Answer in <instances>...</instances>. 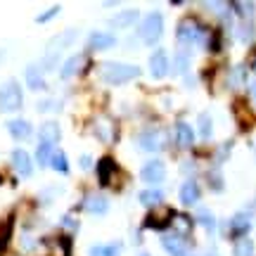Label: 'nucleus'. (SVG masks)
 Returning <instances> with one entry per match:
<instances>
[{
	"mask_svg": "<svg viewBox=\"0 0 256 256\" xmlns=\"http://www.w3.org/2000/svg\"><path fill=\"white\" fill-rule=\"evenodd\" d=\"M50 171H55L60 176H69L72 174V166H69V156L62 147H55L52 152V159H50Z\"/></svg>",
	"mask_w": 256,
	"mask_h": 256,
	"instance_id": "obj_21",
	"label": "nucleus"
},
{
	"mask_svg": "<svg viewBox=\"0 0 256 256\" xmlns=\"http://www.w3.org/2000/svg\"><path fill=\"white\" fill-rule=\"evenodd\" d=\"M24 110V88L17 78L0 83V114H17Z\"/></svg>",
	"mask_w": 256,
	"mask_h": 256,
	"instance_id": "obj_2",
	"label": "nucleus"
},
{
	"mask_svg": "<svg viewBox=\"0 0 256 256\" xmlns=\"http://www.w3.org/2000/svg\"><path fill=\"white\" fill-rule=\"evenodd\" d=\"M235 256H254V242L247 235L235 242Z\"/></svg>",
	"mask_w": 256,
	"mask_h": 256,
	"instance_id": "obj_35",
	"label": "nucleus"
},
{
	"mask_svg": "<svg viewBox=\"0 0 256 256\" xmlns=\"http://www.w3.org/2000/svg\"><path fill=\"white\" fill-rule=\"evenodd\" d=\"M5 130H8V136L12 140H17V142H26L31 138L36 136V128L31 126V121L24 119V116H12V119L5 121Z\"/></svg>",
	"mask_w": 256,
	"mask_h": 256,
	"instance_id": "obj_7",
	"label": "nucleus"
},
{
	"mask_svg": "<svg viewBox=\"0 0 256 256\" xmlns=\"http://www.w3.org/2000/svg\"><path fill=\"white\" fill-rule=\"evenodd\" d=\"M116 46V36L110 31H90L86 38V52H102V50H110Z\"/></svg>",
	"mask_w": 256,
	"mask_h": 256,
	"instance_id": "obj_11",
	"label": "nucleus"
},
{
	"mask_svg": "<svg viewBox=\"0 0 256 256\" xmlns=\"http://www.w3.org/2000/svg\"><path fill=\"white\" fill-rule=\"evenodd\" d=\"M0 256H24V254H19L17 249L10 247V249H5V252H0Z\"/></svg>",
	"mask_w": 256,
	"mask_h": 256,
	"instance_id": "obj_39",
	"label": "nucleus"
},
{
	"mask_svg": "<svg viewBox=\"0 0 256 256\" xmlns=\"http://www.w3.org/2000/svg\"><path fill=\"white\" fill-rule=\"evenodd\" d=\"M162 247L171 256H188V242H185L180 235H176V232L162 235Z\"/></svg>",
	"mask_w": 256,
	"mask_h": 256,
	"instance_id": "obj_20",
	"label": "nucleus"
},
{
	"mask_svg": "<svg viewBox=\"0 0 256 256\" xmlns=\"http://www.w3.org/2000/svg\"><path fill=\"white\" fill-rule=\"evenodd\" d=\"M24 86H26L31 92H46L48 90L46 72L38 66V62H31L24 66Z\"/></svg>",
	"mask_w": 256,
	"mask_h": 256,
	"instance_id": "obj_10",
	"label": "nucleus"
},
{
	"mask_svg": "<svg viewBox=\"0 0 256 256\" xmlns=\"http://www.w3.org/2000/svg\"><path fill=\"white\" fill-rule=\"evenodd\" d=\"M60 12H62V5H52V8H48L46 12L36 14V17H34V22H36V24H48V22H52V19L60 17Z\"/></svg>",
	"mask_w": 256,
	"mask_h": 256,
	"instance_id": "obj_36",
	"label": "nucleus"
},
{
	"mask_svg": "<svg viewBox=\"0 0 256 256\" xmlns=\"http://www.w3.org/2000/svg\"><path fill=\"white\" fill-rule=\"evenodd\" d=\"M40 256H72V238L66 235H43V254Z\"/></svg>",
	"mask_w": 256,
	"mask_h": 256,
	"instance_id": "obj_8",
	"label": "nucleus"
},
{
	"mask_svg": "<svg viewBox=\"0 0 256 256\" xmlns=\"http://www.w3.org/2000/svg\"><path fill=\"white\" fill-rule=\"evenodd\" d=\"M78 209L86 211L88 216H104L110 211V200L102 192H88V194H83Z\"/></svg>",
	"mask_w": 256,
	"mask_h": 256,
	"instance_id": "obj_9",
	"label": "nucleus"
},
{
	"mask_svg": "<svg viewBox=\"0 0 256 256\" xmlns=\"http://www.w3.org/2000/svg\"><path fill=\"white\" fill-rule=\"evenodd\" d=\"M171 228H176V235H180L183 238L185 235H190L192 230V220L188 218V216H178V214H174V220H171Z\"/></svg>",
	"mask_w": 256,
	"mask_h": 256,
	"instance_id": "obj_33",
	"label": "nucleus"
},
{
	"mask_svg": "<svg viewBox=\"0 0 256 256\" xmlns=\"http://www.w3.org/2000/svg\"><path fill=\"white\" fill-rule=\"evenodd\" d=\"M230 228L235 230L238 235H242V238H244V232L252 228V218H249L247 214H235V216H232V220H230Z\"/></svg>",
	"mask_w": 256,
	"mask_h": 256,
	"instance_id": "obj_31",
	"label": "nucleus"
},
{
	"mask_svg": "<svg viewBox=\"0 0 256 256\" xmlns=\"http://www.w3.org/2000/svg\"><path fill=\"white\" fill-rule=\"evenodd\" d=\"M98 74H100V78L107 86H124V83L136 81L138 76H140V66L126 64V62H114L112 60V62H102Z\"/></svg>",
	"mask_w": 256,
	"mask_h": 256,
	"instance_id": "obj_1",
	"label": "nucleus"
},
{
	"mask_svg": "<svg viewBox=\"0 0 256 256\" xmlns=\"http://www.w3.org/2000/svg\"><path fill=\"white\" fill-rule=\"evenodd\" d=\"M197 126H200V136L204 140H209L214 136V121H211V114L209 112H202L200 116H197Z\"/></svg>",
	"mask_w": 256,
	"mask_h": 256,
	"instance_id": "obj_30",
	"label": "nucleus"
},
{
	"mask_svg": "<svg viewBox=\"0 0 256 256\" xmlns=\"http://www.w3.org/2000/svg\"><path fill=\"white\" fill-rule=\"evenodd\" d=\"M88 64H90V55H88L86 50H81V52H74V55L64 57L62 64H60V69H57V74H60L62 81H72V78L81 76V74L88 69Z\"/></svg>",
	"mask_w": 256,
	"mask_h": 256,
	"instance_id": "obj_6",
	"label": "nucleus"
},
{
	"mask_svg": "<svg viewBox=\"0 0 256 256\" xmlns=\"http://www.w3.org/2000/svg\"><path fill=\"white\" fill-rule=\"evenodd\" d=\"M10 168H12V174L22 178V180H28V178H34L36 174V164H34V154L24 150V147H14L12 152H10Z\"/></svg>",
	"mask_w": 256,
	"mask_h": 256,
	"instance_id": "obj_4",
	"label": "nucleus"
},
{
	"mask_svg": "<svg viewBox=\"0 0 256 256\" xmlns=\"http://www.w3.org/2000/svg\"><path fill=\"white\" fill-rule=\"evenodd\" d=\"M188 66H190V50H178V55H176V64L171 66L176 74H185L188 72Z\"/></svg>",
	"mask_w": 256,
	"mask_h": 256,
	"instance_id": "obj_34",
	"label": "nucleus"
},
{
	"mask_svg": "<svg viewBox=\"0 0 256 256\" xmlns=\"http://www.w3.org/2000/svg\"><path fill=\"white\" fill-rule=\"evenodd\" d=\"M78 228H81V220L76 218L74 214H62V216H60V232H62V235L74 238V235L78 232Z\"/></svg>",
	"mask_w": 256,
	"mask_h": 256,
	"instance_id": "obj_27",
	"label": "nucleus"
},
{
	"mask_svg": "<svg viewBox=\"0 0 256 256\" xmlns=\"http://www.w3.org/2000/svg\"><path fill=\"white\" fill-rule=\"evenodd\" d=\"M95 168H98V180H100L102 188H107V185L114 183V178L119 174V166H116V162H114L112 156H102Z\"/></svg>",
	"mask_w": 256,
	"mask_h": 256,
	"instance_id": "obj_18",
	"label": "nucleus"
},
{
	"mask_svg": "<svg viewBox=\"0 0 256 256\" xmlns=\"http://www.w3.org/2000/svg\"><path fill=\"white\" fill-rule=\"evenodd\" d=\"M138 256H150V254H147V252H140V254H138Z\"/></svg>",
	"mask_w": 256,
	"mask_h": 256,
	"instance_id": "obj_42",
	"label": "nucleus"
},
{
	"mask_svg": "<svg viewBox=\"0 0 256 256\" xmlns=\"http://www.w3.org/2000/svg\"><path fill=\"white\" fill-rule=\"evenodd\" d=\"M176 140H178V145L183 147V150H190L192 145H194V133H192V128L185 124V121H180L178 126H176Z\"/></svg>",
	"mask_w": 256,
	"mask_h": 256,
	"instance_id": "obj_28",
	"label": "nucleus"
},
{
	"mask_svg": "<svg viewBox=\"0 0 256 256\" xmlns=\"http://www.w3.org/2000/svg\"><path fill=\"white\" fill-rule=\"evenodd\" d=\"M232 86H242L244 83V66H235L232 69Z\"/></svg>",
	"mask_w": 256,
	"mask_h": 256,
	"instance_id": "obj_38",
	"label": "nucleus"
},
{
	"mask_svg": "<svg viewBox=\"0 0 256 256\" xmlns=\"http://www.w3.org/2000/svg\"><path fill=\"white\" fill-rule=\"evenodd\" d=\"M64 185H60V183H48V185H43L40 190L36 192V197H34V204H36L38 209H43V206H52L60 197L64 194Z\"/></svg>",
	"mask_w": 256,
	"mask_h": 256,
	"instance_id": "obj_14",
	"label": "nucleus"
},
{
	"mask_svg": "<svg viewBox=\"0 0 256 256\" xmlns=\"http://www.w3.org/2000/svg\"><path fill=\"white\" fill-rule=\"evenodd\" d=\"M92 166H95V164H92V156L83 152V154L78 156V168H81V171H90Z\"/></svg>",
	"mask_w": 256,
	"mask_h": 256,
	"instance_id": "obj_37",
	"label": "nucleus"
},
{
	"mask_svg": "<svg viewBox=\"0 0 256 256\" xmlns=\"http://www.w3.org/2000/svg\"><path fill=\"white\" fill-rule=\"evenodd\" d=\"M55 145H46V142H38L36 152H34V164L38 168H50V159H52Z\"/></svg>",
	"mask_w": 256,
	"mask_h": 256,
	"instance_id": "obj_26",
	"label": "nucleus"
},
{
	"mask_svg": "<svg viewBox=\"0 0 256 256\" xmlns=\"http://www.w3.org/2000/svg\"><path fill=\"white\" fill-rule=\"evenodd\" d=\"M38 136V142H46V145H60L62 142V126H60V121L55 119H48L43 121L36 130Z\"/></svg>",
	"mask_w": 256,
	"mask_h": 256,
	"instance_id": "obj_13",
	"label": "nucleus"
},
{
	"mask_svg": "<svg viewBox=\"0 0 256 256\" xmlns=\"http://www.w3.org/2000/svg\"><path fill=\"white\" fill-rule=\"evenodd\" d=\"M164 34V14L162 12H150L145 14V19L140 22L138 28V38L145 43V46H154L156 40Z\"/></svg>",
	"mask_w": 256,
	"mask_h": 256,
	"instance_id": "obj_3",
	"label": "nucleus"
},
{
	"mask_svg": "<svg viewBox=\"0 0 256 256\" xmlns=\"http://www.w3.org/2000/svg\"><path fill=\"white\" fill-rule=\"evenodd\" d=\"M138 202H140L142 206H150V209L162 206V202H164V192H162V190H140Z\"/></svg>",
	"mask_w": 256,
	"mask_h": 256,
	"instance_id": "obj_29",
	"label": "nucleus"
},
{
	"mask_svg": "<svg viewBox=\"0 0 256 256\" xmlns=\"http://www.w3.org/2000/svg\"><path fill=\"white\" fill-rule=\"evenodd\" d=\"M76 40H78V28H76V26L64 28V31L55 34V36L48 40L46 50H50V52H62V55H64V50H66V48H72Z\"/></svg>",
	"mask_w": 256,
	"mask_h": 256,
	"instance_id": "obj_12",
	"label": "nucleus"
},
{
	"mask_svg": "<svg viewBox=\"0 0 256 256\" xmlns=\"http://www.w3.org/2000/svg\"><path fill=\"white\" fill-rule=\"evenodd\" d=\"M166 176V164L164 162H159V159H152V162H145L142 168H140V178L150 185H156L162 183Z\"/></svg>",
	"mask_w": 256,
	"mask_h": 256,
	"instance_id": "obj_17",
	"label": "nucleus"
},
{
	"mask_svg": "<svg viewBox=\"0 0 256 256\" xmlns=\"http://www.w3.org/2000/svg\"><path fill=\"white\" fill-rule=\"evenodd\" d=\"M138 22V10H124V12H116L114 17L107 19V24L112 28H126L130 24H136Z\"/></svg>",
	"mask_w": 256,
	"mask_h": 256,
	"instance_id": "obj_24",
	"label": "nucleus"
},
{
	"mask_svg": "<svg viewBox=\"0 0 256 256\" xmlns=\"http://www.w3.org/2000/svg\"><path fill=\"white\" fill-rule=\"evenodd\" d=\"M204 256H216V252H206V254H204Z\"/></svg>",
	"mask_w": 256,
	"mask_h": 256,
	"instance_id": "obj_41",
	"label": "nucleus"
},
{
	"mask_svg": "<svg viewBox=\"0 0 256 256\" xmlns=\"http://www.w3.org/2000/svg\"><path fill=\"white\" fill-rule=\"evenodd\" d=\"M64 110V102L55 95H46L36 102V112L38 114H60Z\"/></svg>",
	"mask_w": 256,
	"mask_h": 256,
	"instance_id": "obj_23",
	"label": "nucleus"
},
{
	"mask_svg": "<svg viewBox=\"0 0 256 256\" xmlns=\"http://www.w3.org/2000/svg\"><path fill=\"white\" fill-rule=\"evenodd\" d=\"M5 57H8V50H5V48H0V64L5 62Z\"/></svg>",
	"mask_w": 256,
	"mask_h": 256,
	"instance_id": "obj_40",
	"label": "nucleus"
},
{
	"mask_svg": "<svg viewBox=\"0 0 256 256\" xmlns=\"http://www.w3.org/2000/svg\"><path fill=\"white\" fill-rule=\"evenodd\" d=\"M168 69H171V64H168L166 50H154V52L150 55V74H152V78H164V76H168Z\"/></svg>",
	"mask_w": 256,
	"mask_h": 256,
	"instance_id": "obj_19",
	"label": "nucleus"
},
{
	"mask_svg": "<svg viewBox=\"0 0 256 256\" xmlns=\"http://www.w3.org/2000/svg\"><path fill=\"white\" fill-rule=\"evenodd\" d=\"M164 133L162 130H156V128H147L142 130L140 136H138V147L140 150H145V152H159L162 147H164Z\"/></svg>",
	"mask_w": 256,
	"mask_h": 256,
	"instance_id": "obj_16",
	"label": "nucleus"
},
{
	"mask_svg": "<svg viewBox=\"0 0 256 256\" xmlns=\"http://www.w3.org/2000/svg\"><path fill=\"white\" fill-rule=\"evenodd\" d=\"M200 194H202V190L194 180H185V183L180 185V190H178V197H180V202H183L185 206L197 204V202H200Z\"/></svg>",
	"mask_w": 256,
	"mask_h": 256,
	"instance_id": "obj_22",
	"label": "nucleus"
},
{
	"mask_svg": "<svg viewBox=\"0 0 256 256\" xmlns=\"http://www.w3.org/2000/svg\"><path fill=\"white\" fill-rule=\"evenodd\" d=\"M176 38H178V43H183V46H190L192 40H200L202 38V28L197 26V22L190 17H185L178 22V31H176Z\"/></svg>",
	"mask_w": 256,
	"mask_h": 256,
	"instance_id": "obj_15",
	"label": "nucleus"
},
{
	"mask_svg": "<svg viewBox=\"0 0 256 256\" xmlns=\"http://www.w3.org/2000/svg\"><path fill=\"white\" fill-rule=\"evenodd\" d=\"M124 244L121 242H98L88 249V256H119Z\"/></svg>",
	"mask_w": 256,
	"mask_h": 256,
	"instance_id": "obj_25",
	"label": "nucleus"
},
{
	"mask_svg": "<svg viewBox=\"0 0 256 256\" xmlns=\"http://www.w3.org/2000/svg\"><path fill=\"white\" fill-rule=\"evenodd\" d=\"M2 180H5V178H2V174H0V185H2Z\"/></svg>",
	"mask_w": 256,
	"mask_h": 256,
	"instance_id": "obj_43",
	"label": "nucleus"
},
{
	"mask_svg": "<svg viewBox=\"0 0 256 256\" xmlns=\"http://www.w3.org/2000/svg\"><path fill=\"white\" fill-rule=\"evenodd\" d=\"M197 223H200V226H204L209 232H214V230H216V218H214V214H211L206 206H200V209H197Z\"/></svg>",
	"mask_w": 256,
	"mask_h": 256,
	"instance_id": "obj_32",
	"label": "nucleus"
},
{
	"mask_svg": "<svg viewBox=\"0 0 256 256\" xmlns=\"http://www.w3.org/2000/svg\"><path fill=\"white\" fill-rule=\"evenodd\" d=\"M90 133L100 140L102 145H114V142H116V136H119V128H116V124H114L112 116H107V114H95L90 119Z\"/></svg>",
	"mask_w": 256,
	"mask_h": 256,
	"instance_id": "obj_5",
	"label": "nucleus"
}]
</instances>
